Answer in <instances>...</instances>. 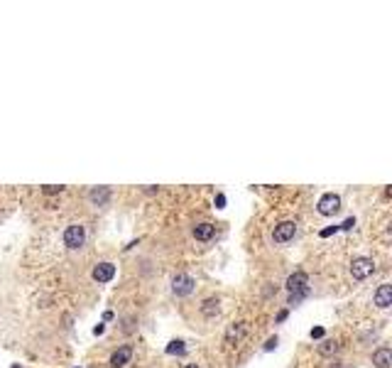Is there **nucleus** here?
I'll list each match as a JSON object with an SVG mask.
<instances>
[{
  "instance_id": "11",
  "label": "nucleus",
  "mask_w": 392,
  "mask_h": 368,
  "mask_svg": "<svg viewBox=\"0 0 392 368\" xmlns=\"http://www.w3.org/2000/svg\"><path fill=\"white\" fill-rule=\"evenodd\" d=\"M373 363L378 368H390V363H392V351L387 348V346H380L375 354H373Z\"/></svg>"
},
{
  "instance_id": "26",
  "label": "nucleus",
  "mask_w": 392,
  "mask_h": 368,
  "mask_svg": "<svg viewBox=\"0 0 392 368\" xmlns=\"http://www.w3.org/2000/svg\"><path fill=\"white\" fill-rule=\"evenodd\" d=\"M184 368H199V366H196V363H189V366H184Z\"/></svg>"
},
{
  "instance_id": "8",
  "label": "nucleus",
  "mask_w": 392,
  "mask_h": 368,
  "mask_svg": "<svg viewBox=\"0 0 392 368\" xmlns=\"http://www.w3.org/2000/svg\"><path fill=\"white\" fill-rule=\"evenodd\" d=\"M373 302H375L378 307H382V309H385V307H390V304H392V285H387V282H385V285H380V287L375 290V295H373Z\"/></svg>"
},
{
  "instance_id": "23",
  "label": "nucleus",
  "mask_w": 392,
  "mask_h": 368,
  "mask_svg": "<svg viewBox=\"0 0 392 368\" xmlns=\"http://www.w3.org/2000/svg\"><path fill=\"white\" fill-rule=\"evenodd\" d=\"M216 206H218V209H223V206H225V197H223V194H218V197H216Z\"/></svg>"
},
{
  "instance_id": "12",
  "label": "nucleus",
  "mask_w": 392,
  "mask_h": 368,
  "mask_svg": "<svg viewBox=\"0 0 392 368\" xmlns=\"http://www.w3.org/2000/svg\"><path fill=\"white\" fill-rule=\"evenodd\" d=\"M213 234H216V226H211V223H196L194 226V238L196 241H211Z\"/></svg>"
},
{
  "instance_id": "13",
  "label": "nucleus",
  "mask_w": 392,
  "mask_h": 368,
  "mask_svg": "<svg viewBox=\"0 0 392 368\" xmlns=\"http://www.w3.org/2000/svg\"><path fill=\"white\" fill-rule=\"evenodd\" d=\"M218 304H221V300H218V297H209V300H203L201 314H203V317H216V314H218Z\"/></svg>"
},
{
  "instance_id": "20",
  "label": "nucleus",
  "mask_w": 392,
  "mask_h": 368,
  "mask_svg": "<svg viewBox=\"0 0 392 368\" xmlns=\"http://www.w3.org/2000/svg\"><path fill=\"white\" fill-rule=\"evenodd\" d=\"M321 336H324V329H321V326H314V329H312V339H321Z\"/></svg>"
},
{
  "instance_id": "7",
  "label": "nucleus",
  "mask_w": 392,
  "mask_h": 368,
  "mask_svg": "<svg viewBox=\"0 0 392 368\" xmlns=\"http://www.w3.org/2000/svg\"><path fill=\"white\" fill-rule=\"evenodd\" d=\"M172 290H174V295L184 297V295H189L194 290V280L189 275H177V278L172 280Z\"/></svg>"
},
{
  "instance_id": "6",
  "label": "nucleus",
  "mask_w": 392,
  "mask_h": 368,
  "mask_svg": "<svg viewBox=\"0 0 392 368\" xmlns=\"http://www.w3.org/2000/svg\"><path fill=\"white\" fill-rule=\"evenodd\" d=\"M304 287H309V278H306V273L297 270V273H292L290 278H287V290H290V295L292 292L304 290Z\"/></svg>"
},
{
  "instance_id": "17",
  "label": "nucleus",
  "mask_w": 392,
  "mask_h": 368,
  "mask_svg": "<svg viewBox=\"0 0 392 368\" xmlns=\"http://www.w3.org/2000/svg\"><path fill=\"white\" fill-rule=\"evenodd\" d=\"M306 295H309V287H304V290H299V292H292V295H290V304H297V302H302Z\"/></svg>"
},
{
  "instance_id": "14",
  "label": "nucleus",
  "mask_w": 392,
  "mask_h": 368,
  "mask_svg": "<svg viewBox=\"0 0 392 368\" xmlns=\"http://www.w3.org/2000/svg\"><path fill=\"white\" fill-rule=\"evenodd\" d=\"M245 334V324L243 322H238V324H233L231 329H228V334H225V341L228 344H235V341H240V336Z\"/></svg>"
},
{
  "instance_id": "9",
  "label": "nucleus",
  "mask_w": 392,
  "mask_h": 368,
  "mask_svg": "<svg viewBox=\"0 0 392 368\" xmlns=\"http://www.w3.org/2000/svg\"><path fill=\"white\" fill-rule=\"evenodd\" d=\"M130 358H133V346H120L111 356V368H123L125 363H130Z\"/></svg>"
},
{
  "instance_id": "21",
  "label": "nucleus",
  "mask_w": 392,
  "mask_h": 368,
  "mask_svg": "<svg viewBox=\"0 0 392 368\" xmlns=\"http://www.w3.org/2000/svg\"><path fill=\"white\" fill-rule=\"evenodd\" d=\"M338 231V226H331V228H324V231H321V238H328V236L331 234H336Z\"/></svg>"
},
{
  "instance_id": "18",
  "label": "nucleus",
  "mask_w": 392,
  "mask_h": 368,
  "mask_svg": "<svg viewBox=\"0 0 392 368\" xmlns=\"http://www.w3.org/2000/svg\"><path fill=\"white\" fill-rule=\"evenodd\" d=\"M61 189H64V187H56V184H47V187H42V191H45L47 197H52V194H61Z\"/></svg>"
},
{
  "instance_id": "1",
  "label": "nucleus",
  "mask_w": 392,
  "mask_h": 368,
  "mask_svg": "<svg viewBox=\"0 0 392 368\" xmlns=\"http://www.w3.org/2000/svg\"><path fill=\"white\" fill-rule=\"evenodd\" d=\"M84 241H86V228H84L81 223H71L67 231H64V245H67V248H71V250L81 248V245H84Z\"/></svg>"
},
{
  "instance_id": "22",
  "label": "nucleus",
  "mask_w": 392,
  "mask_h": 368,
  "mask_svg": "<svg viewBox=\"0 0 392 368\" xmlns=\"http://www.w3.org/2000/svg\"><path fill=\"white\" fill-rule=\"evenodd\" d=\"M277 346V336H272V339H267V344H265V351H272Z\"/></svg>"
},
{
  "instance_id": "2",
  "label": "nucleus",
  "mask_w": 392,
  "mask_h": 368,
  "mask_svg": "<svg viewBox=\"0 0 392 368\" xmlns=\"http://www.w3.org/2000/svg\"><path fill=\"white\" fill-rule=\"evenodd\" d=\"M375 273V263L370 260V258H356L353 263H350V275L356 280H365L368 275Z\"/></svg>"
},
{
  "instance_id": "4",
  "label": "nucleus",
  "mask_w": 392,
  "mask_h": 368,
  "mask_svg": "<svg viewBox=\"0 0 392 368\" xmlns=\"http://www.w3.org/2000/svg\"><path fill=\"white\" fill-rule=\"evenodd\" d=\"M341 209V197L338 194H324L321 199H319V214H324V216H334V214Z\"/></svg>"
},
{
  "instance_id": "24",
  "label": "nucleus",
  "mask_w": 392,
  "mask_h": 368,
  "mask_svg": "<svg viewBox=\"0 0 392 368\" xmlns=\"http://www.w3.org/2000/svg\"><path fill=\"white\" fill-rule=\"evenodd\" d=\"M103 332H106V326H103V324H98V326L93 329V334H96V336H98V334H103Z\"/></svg>"
},
{
  "instance_id": "10",
  "label": "nucleus",
  "mask_w": 392,
  "mask_h": 368,
  "mask_svg": "<svg viewBox=\"0 0 392 368\" xmlns=\"http://www.w3.org/2000/svg\"><path fill=\"white\" fill-rule=\"evenodd\" d=\"M89 199H91V204L103 206V204H108V199H111V189L108 187H93L89 191Z\"/></svg>"
},
{
  "instance_id": "25",
  "label": "nucleus",
  "mask_w": 392,
  "mask_h": 368,
  "mask_svg": "<svg viewBox=\"0 0 392 368\" xmlns=\"http://www.w3.org/2000/svg\"><path fill=\"white\" fill-rule=\"evenodd\" d=\"M284 319H287V309H282V312L277 314V322H284Z\"/></svg>"
},
{
  "instance_id": "27",
  "label": "nucleus",
  "mask_w": 392,
  "mask_h": 368,
  "mask_svg": "<svg viewBox=\"0 0 392 368\" xmlns=\"http://www.w3.org/2000/svg\"><path fill=\"white\" fill-rule=\"evenodd\" d=\"M12 368H20V366H17V363H15V366H12Z\"/></svg>"
},
{
  "instance_id": "3",
  "label": "nucleus",
  "mask_w": 392,
  "mask_h": 368,
  "mask_svg": "<svg viewBox=\"0 0 392 368\" xmlns=\"http://www.w3.org/2000/svg\"><path fill=\"white\" fill-rule=\"evenodd\" d=\"M297 234V223L294 221H282L275 226V231H272V238H275V243H287L292 241Z\"/></svg>"
},
{
  "instance_id": "16",
  "label": "nucleus",
  "mask_w": 392,
  "mask_h": 368,
  "mask_svg": "<svg viewBox=\"0 0 392 368\" xmlns=\"http://www.w3.org/2000/svg\"><path fill=\"white\" fill-rule=\"evenodd\" d=\"M184 351H187V346H184V341H179V339H177V341H169V346H167V354H172V356H174V354H184Z\"/></svg>"
},
{
  "instance_id": "19",
  "label": "nucleus",
  "mask_w": 392,
  "mask_h": 368,
  "mask_svg": "<svg viewBox=\"0 0 392 368\" xmlns=\"http://www.w3.org/2000/svg\"><path fill=\"white\" fill-rule=\"evenodd\" d=\"M353 226H356V219H346V221L341 223V226H338V228H343V231H350V228H353Z\"/></svg>"
},
{
  "instance_id": "5",
  "label": "nucleus",
  "mask_w": 392,
  "mask_h": 368,
  "mask_svg": "<svg viewBox=\"0 0 392 368\" xmlns=\"http://www.w3.org/2000/svg\"><path fill=\"white\" fill-rule=\"evenodd\" d=\"M115 278V265L113 263H98L93 268V280L96 282H111Z\"/></svg>"
},
{
  "instance_id": "15",
  "label": "nucleus",
  "mask_w": 392,
  "mask_h": 368,
  "mask_svg": "<svg viewBox=\"0 0 392 368\" xmlns=\"http://www.w3.org/2000/svg\"><path fill=\"white\" fill-rule=\"evenodd\" d=\"M336 351H338V341H334V339H326V341L319 344V354H324V356H331Z\"/></svg>"
}]
</instances>
